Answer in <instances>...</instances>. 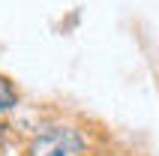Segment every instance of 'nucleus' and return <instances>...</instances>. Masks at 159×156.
<instances>
[{
	"label": "nucleus",
	"mask_w": 159,
	"mask_h": 156,
	"mask_svg": "<svg viewBox=\"0 0 159 156\" xmlns=\"http://www.w3.org/2000/svg\"><path fill=\"white\" fill-rule=\"evenodd\" d=\"M84 138L72 126H54L30 141V156H84Z\"/></svg>",
	"instance_id": "obj_1"
},
{
	"label": "nucleus",
	"mask_w": 159,
	"mask_h": 156,
	"mask_svg": "<svg viewBox=\"0 0 159 156\" xmlns=\"http://www.w3.org/2000/svg\"><path fill=\"white\" fill-rule=\"evenodd\" d=\"M15 102H18V96H15V90H12V84L0 75V114H3V111H12Z\"/></svg>",
	"instance_id": "obj_2"
}]
</instances>
